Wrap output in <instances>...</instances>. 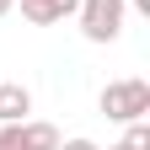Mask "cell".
Here are the masks:
<instances>
[{
    "instance_id": "6da1fadb",
    "label": "cell",
    "mask_w": 150,
    "mask_h": 150,
    "mask_svg": "<svg viewBox=\"0 0 150 150\" xmlns=\"http://www.w3.org/2000/svg\"><path fill=\"white\" fill-rule=\"evenodd\" d=\"M97 107L107 112L112 123H134V118H150V81L129 75V81H107Z\"/></svg>"
},
{
    "instance_id": "7a4b0ae2",
    "label": "cell",
    "mask_w": 150,
    "mask_h": 150,
    "mask_svg": "<svg viewBox=\"0 0 150 150\" xmlns=\"http://www.w3.org/2000/svg\"><path fill=\"white\" fill-rule=\"evenodd\" d=\"M75 16H81L86 43H112V38L123 32L129 6H123V0H81V6H75Z\"/></svg>"
},
{
    "instance_id": "3957f363",
    "label": "cell",
    "mask_w": 150,
    "mask_h": 150,
    "mask_svg": "<svg viewBox=\"0 0 150 150\" xmlns=\"http://www.w3.org/2000/svg\"><path fill=\"white\" fill-rule=\"evenodd\" d=\"M16 150H59V129L43 118H22L16 123Z\"/></svg>"
},
{
    "instance_id": "277c9868",
    "label": "cell",
    "mask_w": 150,
    "mask_h": 150,
    "mask_svg": "<svg viewBox=\"0 0 150 150\" xmlns=\"http://www.w3.org/2000/svg\"><path fill=\"white\" fill-rule=\"evenodd\" d=\"M32 112V91L22 81H0V123H22Z\"/></svg>"
},
{
    "instance_id": "5b68a950",
    "label": "cell",
    "mask_w": 150,
    "mask_h": 150,
    "mask_svg": "<svg viewBox=\"0 0 150 150\" xmlns=\"http://www.w3.org/2000/svg\"><path fill=\"white\" fill-rule=\"evenodd\" d=\"M75 6L81 0H22V16L38 27H48V22H64V16H75Z\"/></svg>"
},
{
    "instance_id": "8992f818",
    "label": "cell",
    "mask_w": 150,
    "mask_h": 150,
    "mask_svg": "<svg viewBox=\"0 0 150 150\" xmlns=\"http://www.w3.org/2000/svg\"><path fill=\"white\" fill-rule=\"evenodd\" d=\"M129 145H134V150H150V123L145 118H134V123H129V134H123Z\"/></svg>"
},
{
    "instance_id": "52a82bcc",
    "label": "cell",
    "mask_w": 150,
    "mask_h": 150,
    "mask_svg": "<svg viewBox=\"0 0 150 150\" xmlns=\"http://www.w3.org/2000/svg\"><path fill=\"white\" fill-rule=\"evenodd\" d=\"M59 150H102V145L86 139V134H75V139H59Z\"/></svg>"
},
{
    "instance_id": "ba28073f",
    "label": "cell",
    "mask_w": 150,
    "mask_h": 150,
    "mask_svg": "<svg viewBox=\"0 0 150 150\" xmlns=\"http://www.w3.org/2000/svg\"><path fill=\"white\" fill-rule=\"evenodd\" d=\"M0 150H16V123H0Z\"/></svg>"
},
{
    "instance_id": "9c48e42d",
    "label": "cell",
    "mask_w": 150,
    "mask_h": 150,
    "mask_svg": "<svg viewBox=\"0 0 150 150\" xmlns=\"http://www.w3.org/2000/svg\"><path fill=\"white\" fill-rule=\"evenodd\" d=\"M123 6H134V11H145V16H150V0H123Z\"/></svg>"
},
{
    "instance_id": "30bf717a",
    "label": "cell",
    "mask_w": 150,
    "mask_h": 150,
    "mask_svg": "<svg viewBox=\"0 0 150 150\" xmlns=\"http://www.w3.org/2000/svg\"><path fill=\"white\" fill-rule=\"evenodd\" d=\"M11 6H16V0H0V16H11Z\"/></svg>"
},
{
    "instance_id": "8fae6325",
    "label": "cell",
    "mask_w": 150,
    "mask_h": 150,
    "mask_svg": "<svg viewBox=\"0 0 150 150\" xmlns=\"http://www.w3.org/2000/svg\"><path fill=\"white\" fill-rule=\"evenodd\" d=\"M107 150H134V145H129V139H118V145H107Z\"/></svg>"
}]
</instances>
